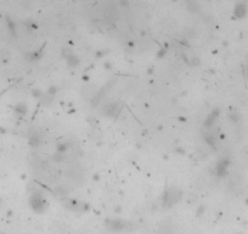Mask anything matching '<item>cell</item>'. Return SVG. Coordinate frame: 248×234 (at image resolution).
<instances>
[{
  "mask_svg": "<svg viewBox=\"0 0 248 234\" xmlns=\"http://www.w3.org/2000/svg\"><path fill=\"white\" fill-rule=\"evenodd\" d=\"M124 223L123 222H120V221H108V227H111L113 231H120V229H123L124 228Z\"/></svg>",
  "mask_w": 248,
  "mask_h": 234,
  "instance_id": "1",
  "label": "cell"
},
{
  "mask_svg": "<svg viewBox=\"0 0 248 234\" xmlns=\"http://www.w3.org/2000/svg\"><path fill=\"white\" fill-rule=\"evenodd\" d=\"M246 12H247V10H246V6L243 4H240L236 7V11H235V14H236L237 17H243L246 15Z\"/></svg>",
  "mask_w": 248,
  "mask_h": 234,
  "instance_id": "2",
  "label": "cell"
}]
</instances>
